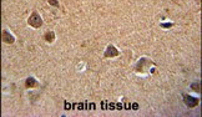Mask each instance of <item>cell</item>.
Instances as JSON below:
<instances>
[{
	"instance_id": "7a4b0ae2",
	"label": "cell",
	"mask_w": 202,
	"mask_h": 117,
	"mask_svg": "<svg viewBox=\"0 0 202 117\" xmlns=\"http://www.w3.org/2000/svg\"><path fill=\"white\" fill-rule=\"evenodd\" d=\"M184 101H185V104L189 106V107H195L198 105V99H196V97H192L190 95H185L184 96Z\"/></svg>"
},
{
	"instance_id": "8992f818",
	"label": "cell",
	"mask_w": 202,
	"mask_h": 117,
	"mask_svg": "<svg viewBox=\"0 0 202 117\" xmlns=\"http://www.w3.org/2000/svg\"><path fill=\"white\" fill-rule=\"evenodd\" d=\"M45 40L48 41V43H53V41L55 40V34L54 31H48L45 34Z\"/></svg>"
},
{
	"instance_id": "5b68a950",
	"label": "cell",
	"mask_w": 202,
	"mask_h": 117,
	"mask_svg": "<svg viewBox=\"0 0 202 117\" xmlns=\"http://www.w3.org/2000/svg\"><path fill=\"white\" fill-rule=\"evenodd\" d=\"M37 86V82L34 77H29V78H26V81H25V87L26 88H32V87H36Z\"/></svg>"
},
{
	"instance_id": "6da1fadb",
	"label": "cell",
	"mask_w": 202,
	"mask_h": 117,
	"mask_svg": "<svg viewBox=\"0 0 202 117\" xmlns=\"http://www.w3.org/2000/svg\"><path fill=\"white\" fill-rule=\"evenodd\" d=\"M27 22H29V25L32 26V27H40L41 25H43V20H41L40 15L36 11H34V13L31 14V16L29 18Z\"/></svg>"
},
{
	"instance_id": "52a82bcc",
	"label": "cell",
	"mask_w": 202,
	"mask_h": 117,
	"mask_svg": "<svg viewBox=\"0 0 202 117\" xmlns=\"http://www.w3.org/2000/svg\"><path fill=\"white\" fill-rule=\"evenodd\" d=\"M191 88H192L194 91H196V92H201V83H200V82L192 83V85H191Z\"/></svg>"
},
{
	"instance_id": "277c9868",
	"label": "cell",
	"mask_w": 202,
	"mask_h": 117,
	"mask_svg": "<svg viewBox=\"0 0 202 117\" xmlns=\"http://www.w3.org/2000/svg\"><path fill=\"white\" fill-rule=\"evenodd\" d=\"M117 55H119V50H116V48L112 45H110L109 48H107V50L105 51L106 57H114V56H117Z\"/></svg>"
},
{
	"instance_id": "9c48e42d",
	"label": "cell",
	"mask_w": 202,
	"mask_h": 117,
	"mask_svg": "<svg viewBox=\"0 0 202 117\" xmlns=\"http://www.w3.org/2000/svg\"><path fill=\"white\" fill-rule=\"evenodd\" d=\"M132 107H134L135 110H137V107H139V106H137V104H134V106H132Z\"/></svg>"
},
{
	"instance_id": "ba28073f",
	"label": "cell",
	"mask_w": 202,
	"mask_h": 117,
	"mask_svg": "<svg viewBox=\"0 0 202 117\" xmlns=\"http://www.w3.org/2000/svg\"><path fill=\"white\" fill-rule=\"evenodd\" d=\"M49 4L51 6H55V8H59V3L56 0H49Z\"/></svg>"
},
{
	"instance_id": "30bf717a",
	"label": "cell",
	"mask_w": 202,
	"mask_h": 117,
	"mask_svg": "<svg viewBox=\"0 0 202 117\" xmlns=\"http://www.w3.org/2000/svg\"><path fill=\"white\" fill-rule=\"evenodd\" d=\"M163 26H165V27H170V26H172V24H165Z\"/></svg>"
},
{
	"instance_id": "3957f363",
	"label": "cell",
	"mask_w": 202,
	"mask_h": 117,
	"mask_svg": "<svg viewBox=\"0 0 202 117\" xmlns=\"http://www.w3.org/2000/svg\"><path fill=\"white\" fill-rule=\"evenodd\" d=\"M1 39H3L4 43H6V44H13V43H14V36H13L8 30H4V31H3Z\"/></svg>"
}]
</instances>
